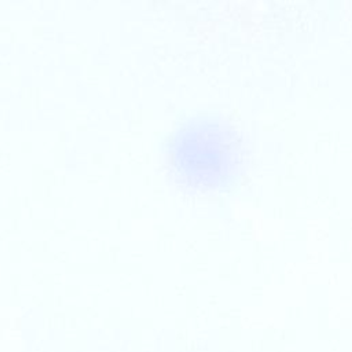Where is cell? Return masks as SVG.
Listing matches in <instances>:
<instances>
[{"mask_svg": "<svg viewBox=\"0 0 352 352\" xmlns=\"http://www.w3.org/2000/svg\"><path fill=\"white\" fill-rule=\"evenodd\" d=\"M173 170L191 187H213L224 180L230 161L227 135L219 125L194 120L173 136L170 147Z\"/></svg>", "mask_w": 352, "mask_h": 352, "instance_id": "cell-1", "label": "cell"}]
</instances>
